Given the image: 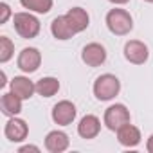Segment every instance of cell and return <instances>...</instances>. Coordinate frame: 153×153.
<instances>
[{"instance_id": "obj_1", "label": "cell", "mask_w": 153, "mask_h": 153, "mask_svg": "<svg viewBox=\"0 0 153 153\" xmlns=\"http://www.w3.org/2000/svg\"><path fill=\"white\" fill-rule=\"evenodd\" d=\"M106 27L115 36H126L133 29V18L126 9H110L106 13Z\"/></svg>"}, {"instance_id": "obj_2", "label": "cell", "mask_w": 153, "mask_h": 153, "mask_svg": "<svg viewBox=\"0 0 153 153\" xmlns=\"http://www.w3.org/2000/svg\"><path fill=\"white\" fill-rule=\"evenodd\" d=\"M94 96L99 101H110L121 92V81L114 74H101L94 81Z\"/></svg>"}, {"instance_id": "obj_3", "label": "cell", "mask_w": 153, "mask_h": 153, "mask_svg": "<svg viewBox=\"0 0 153 153\" xmlns=\"http://www.w3.org/2000/svg\"><path fill=\"white\" fill-rule=\"evenodd\" d=\"M13 25H15V31L24 38V40H33L40 34V29H42V24L40 20L29 11H22V13H15L13 16Z\"/></svg>"}, {"instance_id": "obj_4", "label": "cell", "mask_w": 153, "mask_h": 153, "mask_svg": "<svg viewBox=\"0 0 153 153\" xmlns=\"http://www.w3.org/2000/svg\"><path fill=\"white\" fill-rule=\"evenodd\" d=\"M103 123L108 130L112 131H117L119 128H123L124 124L130 123V110L121 105V103H115L112 106H108L105 110V117H103Z\"/></svg>"}, {"instance_id": "obj_5", "label": "cell", "mask_w": 153, "mask_h": 153, "mask_svg": "<svg viewBox=\"0 0 153 153\" xmlns=\"http://www.w3.org/2000/svg\"><path fill=\"white\" fill-rule=\"evenodd\" d=\"M52 121L58 124V126H68L74 123L76 115H78V110H76V105L68 99H63L59 103H56L52 106Z\"/></svg>"}, {"instance_id": "obj_6", "label": "cell", "mask_w": 153, "mask_h": 153, "mask_svg": "<svg viewBox=\"0 0 153 153\" xmlns=\"http://www.w3.org/2000/svg\"><path fill=\"white\" fill-rule=\"evenodd\" d=\"M16 65L22 72L25 74H33L40 68L42 65V52L36 49V47H25L22 49V52L18 54V59H16Z\"/></svg>"}, {"instance_id": "obj_7", "label": "cell", "mask_w": 153, "mask_h": 153, "mask_svg": "<svg viewBox=\"0 0 153 153\" xmlns=\"http://www.w3.org/2000/svg\"><path fill=\"white\" fill-rule=\"evenodd\" d=\"M124 58L133 65H142L149 58V49L140 40H130L124 43Z\"/></svg>"}, {"instance_id": "obj_8", "label": "cell", "mask_w": 153, "mask_h": 153, "mask_svg": "<svg viewBox=\"0 0 153 153\" xmlns=\"http://www.w3.org/2000/svg\"><path fill=\"white\" fill-rule=\"evenodd\" d=\"M4 135L7 140L11 142H22L27 139L29 135V126L24 119H18L16 115L11 117L7 123H6V128H4Z\"/></svg>"}, {"instance_id": "obj_9", "label": "cell", "mask_w": 153, "mask_h": 153, "mask_svg": "<svg viewBox=\"0 0 153 153\" xmlns=\"http://www.w3.org/2000/svg\"><path fill=\"white\" fill-rule=\"evenodd\" d=\"M81 59L88 67H101L106 61V49L101 43H88L81 51Z\"/></svg>"}, {"instance_id": "obj_10", "label": "cell", "mask_w": 153, "mask_h": 153, "mask_svg": "<svg viewBox=\"0 0 153 153\" xmlns=\"http://www.w3.org/2000/svg\"><path fill=\"white\" fill-rule=\"evenodd\" d=\"M70 146V139L65 131L61 130H52L45 137V149L51 153H63Z\"/></svg>"}, {"instance_id": "obj_11", "label": "cell", "mask_w": 153, "mask_h": 153, "mask_svg": "<svg viewBox=\"0 0 153 153\" xmlns=\"http://www.w3.org/2000/svg\"><path fill=\"white\" fill-rule=\"evenodd\" d=\"M101 131V121L99 117L87 114L85 117H81L79 124H78V133L81 139H96Z\"/></svg>"}, {"instance_id": "obj_12", "label": "cell", "mask_w": 153, "mask_h": 153, "mask_svg": "<svg viewBox=\"0 0 153 153\" xmlns=\"http://www.w3.org/2000/svg\"><path fill=\"white\" fill-rule=\"evenodd\" d=\"M11 92L16 94L20 99H31L33 94L36 92V83H33L25 76H15L11 79Z\"/></svg>"}, {"instance_id": "obj_13", "label": "cell", "mask_w": 153, "mask_h": 153, "mask_svg": "<svg viewBox=\"0 0 153 153\" xmlns=\"http://www.w3.org/2000/svg\"><path fill=\"white\" fill-rule=\"evenodd\" d=\"M67 20L70 24V27L74 29V33L78 34V33H83L88 25H90V16L88 13L83 9V7H72L67 11Z\"/></svg>"}, {"instance_id": "obj_14", "label": "cell", "mask_w": 153, "mask_h": 153, "mask_svg": "<svg viewBox=\"0 0 153 153\" xmlns=\"http://www.w3.org/2000/svg\"><path fill=\"white\" fill-rule=\"evenodd\" d=\"M117 140H119V144H123V146H126V148H135V146H139L140 144V130L137 128V126H133L131 123H128V124H124L123 128H119L117 131Z\"/></svg>"}, {"instance_id": "obj_15", "label": "cell", "mask_w": 153, "mask_h": 153, "mask_svg": "<svg viewBox=\"0 0 153 153\" xmlns=\"http://www.w3.org/2000/svg\"><path fill=\"white\" fill-rule=\"evenodd\" d=\"M51 33H52V36H54L56 40H59V42L70 40V38L76 34L74 29L70 27V24H68V20H67L65 15L56 16V18L51 22Z\"/></svg>"}, {"instance_id": "obj_16", "label": "cell", "mask_w": 153, "mask_h": 153, "mask_svg": "<svg viewBox=\"0 0 153 153\" xmlns=\"http://www.w3.org/2000/svg\"><path fill=\"white\" fill-rule=\"evenodd\" d=\"M22 101L16 94L13 92H6L2 94V99H0V108H2V114L4 115H9V117H15L22 112Z\"/></svg>"}, {"instance_id": "obj_17", "label": "cell", "mask_w": 153, "mask_h": 153, "mask_svg": "<svg viewBox=\"0 0 153 153\" xmlns=\"http://www.w3.org/2000/svg\"><path fill=\"white\" fill-rule=\"evenodd\" d=\"M36 92L42 97H52L59 92V81L58 78H52V76H45V78L36 81Z\"/></svg>"}, {"instance_id": "obj_18", "label": "cell", "mask_w": 153, "mask_h": 153, "mask_svg": "<svg viewBox=\"0 0 153 153\" xmlns=\"http://www.w3.org/2000/svg\"><path fill=\"white\" fill-rule=\"evenodd\" d=\"M24 9H29L38 15H45L52 9V0H20Z\"/></svg>"}, {"instance_id": "obj_19", "label": "cell", "mask_w": 153, "mask_h": 153, "mask_svg": "<svg viewBox=\"0 0 153 153\" xmlns=\"http://www.w3.org/2000/svg\"><path fill=\"white\" fill-rule=\"evenodd\" d=\"M15 54V45L7 36H0V63H7Z\"/></svg>"}, {"instance_id": "obj_20", "label": "cell", "mask_w": 153, "mask_h": 153, "mask_svg": "<svg viewBox=\"0 0 153 153\" xmlns=\"http://www.w3.org/2000/svg\"><path fill=\"white\" fill-rule=\"evenodd\" d=\"M9 16H11V7L6 2H2L0 4V24H6L9 20Z\"/></svg>"}, {"instance_id": "obj_21", "label": "cell", "mask_w": 153, "mask_h": 153, "mask_svg": "<svg viewBox=\"0 0 153 153\" xmlns=\"http://www.w3.org/2000/svg\"><path fill=\"white\" fill-rule=\"evenodd\" d=\"M27 151H34V153H40V148L38 146H33V144H27V146H22L18 149V153H27Z\"/></svg>"}, {"instance_id": "obj_22", "label": "cell", "mask_w": 153, "mask_h": 153, "mask_svg": "<svg viewBox=\"0 0 153 153\" xmlns=\"http://www.w3.org/2000/svg\"><path fill=\"white\" fill-rule=\"evenodd\" d=\"M146 149H148V153H153V133L148 137V142H146Z\"/></svg>"}, {"instance_id": "obj_23", "label": "cell", "mask_w": 153, "mask_h": 153, "mask_svg": "<svg viewBox=\"0 0 153 153\" xmlns=\"http://www.w3.org/2000/svg\"><path fill=\"white\" fill-rule=\"evenodd\" d=\"M108 2H112V4H115V6H124V4L130 2V0H108Z\"/></svg>"}, {"instance_id": "obj_24", "label": "cell", "mask_w": 153, "mask_h": 153, "mask_svg": "<svg viewBox=\"0 0 153 153\" xmlns=\"http://www.w3.org/2000/svg\"><path fill=\"white\" fill-rule=\"evenodd\" d=\"M144 2H149V4H153V0H144Z\"/></svg>"}]
</instances>
